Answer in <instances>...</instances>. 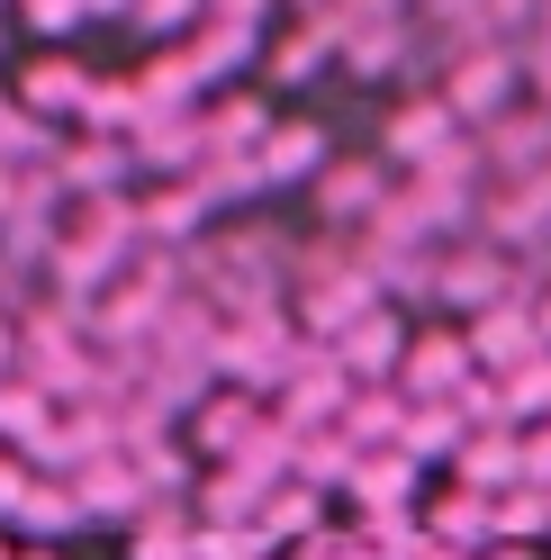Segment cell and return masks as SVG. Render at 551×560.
<instances>
[{"label":"cell","instance_id":"obj_13","mask_svg":"<svg viewBox=\"0 0 551 560\" xmlns=\"http://www.w3.org/2000/svg\"><path fill=\"white\" fill-rule=\"evenodd\" d=\"M317 163H326L317 127H271V145L254 154V190H281V172H317Z\"/></svg>","mask_w":551,"mask_h":560},{"label":"cell","instance_id":"obj_11","mask_svg":"<svg viewBox=\"0 0 551 560\" xmlns=\"http://www.w3.org/2000/svg\"><path fill=\"white\" fill-rule=\"evenodd\" d=\"M0 434H10V443H37L46 452V462H55V452H63V434L46 425V389H37V380H0Z\"/></svg>","mask_w":551,"mask_h":560},{"label":"cell","instance_id":"obj_6","mask_svg":"<svg viewBox=\"0 0 551 560\" xmlns=\"http://www.w3.org/2000/svg\"><path fill=\"white\" fill-rule=\"evenodd\" d=\"M290 362V326H281V307H262V317H245L235 335H218V371L235 380H271Z\"/></svg>","mask_w":551,"mask_h":560},{"label":"cell","instance_id":"obj_5","mask_svg":"<svg viewBox=\"0 0 551 560\" xmlns=\"http://www.w3.org/2000/svg\"><path fill=\"white\" fill-rule=\"evenodd\" d=\"M461 145V109H453V100H407V118L389 127V163H443V154H453Z\"/></svg>","mask_w":551,"mask_h":560},{"label":"cell","instance_id":"obj_2","mask_svg":"<svg viewBox=\"0 0 551 560\" xmlns=\"http://www.w3.org/2000/svg\"><path fill=\"white\" fill-rule=\"evenodd\" d=\"M470 362L489 371V380H515L525 362H542V317H534V307H479Z\"/></svg>","mask_w":551,"mask_h":560},{"label":"cell","instance_id":"obj_18","mask_svg":"<svg viewBox=\"0 0 551 560\" xmlns=\"http://www.w3.org/2000/svg\"><path fill=\"white\" fill-rule=\"evenodd\" d=\"M73 515H91L82 488H63V479H37V488H27V524H37V534H63Z\"/></svg>","mask_w":551,"mask_h":560},{"label":"cell","instance_id":"obj_22","mask_svg":"<svg viewBox=\"0 0 551 560\" xmlns=\"http://www.w3.org/2000/svg\"><path fill=\"white\" fill-rule=\"evenodd\" d=\"M27 488H37V479H27L19 462H0V515H27Z\"/></svg>","mask_w":551,"mask_h":560},{"label":"cell","instance_id":"obj_12","mask_svg":"<svg viewBox=\"0 0 551 560\" xmlns=\"http://www.w3.org/2000/svg\"><path fill=\"white\" fill-rule=\"evenodd\" d=\"M262 434H271V425H262V398H245V389H235V398H218L209 416H199V443H209V452H235V462H245Z\"/></svg>","mask_w":551,"mask_h":560},{"label":"cell","instance_id":"obj_14","mask_svg":"<svg viewBox=\"0 0 551 560\" xmlns=\"http://www.w3.org/2000/svg\"><path fill=\"white\" fill-rule=\"evenodd\" d=\"M407 488H417V462H407V452H380V462H362L353 498H362L371 515H389V534H398V506H407Z\"/></svg>","mask_w":551,"mask_h":560},{"label":"cell","instance_id":"obj_15","mask_svg":"<svg viewBox=\"0 0 551 560\" xmlns=\"http://www.w3.org/2000/svg\"><path fill=\"white\" fill-rule=\"evenodd\" d=\"M335 55H343V37H335L326 19H307V27H290V46L271 55V73H281V82H307V73H317V63H335Z\"/></svg>","mask_w":551,"mask_h":560},{"label":"cell","instance_id":"obj_3","mask_svg":"<svg viewBox=\"0 0 551 560\" xmlns=\"http://www.w3.org/2000/svg\"><path fill=\"white\" fill-rule=\"evenodd\" d=\"M470 335H417V353H407V380L398 389L407 398H434V407H453L461 389H470Z\"/></svg>","mask_w":551,"mask_h":560},{"label":"cell","instance_id":"obj_10","mask_svg":"<svg viewBox=\"0 0 551 560\" xmlns=\"http://www.w3.org/2000/svg\"><path fill=\"white\" fill-rule=\"evenodd\" d=\"M91 73L82 63H37V73L19 82V109H46V118H91Z\"/></svg>","mask_w":551,"mask_h":560},{"label":"cell","instance_id":"obj_4","mask_svg":"<svg viewBox=\"0 0 551 560\" xmlns=\"http://www.w3.org/2000/svg\"><path fill=\"white\" fill-rule=\"evenodd\" d=\"M407 353H417V335H407V317H398L389 299H380V307H371V317H362L353 335L335 343V362L353 371V380H371V371H407Z\"/></svg>","mask_w":551,"mask_h":560},{"label":"cell","instance_id":"obj_17","mask_svg":"<svg viewBox=\"0 0 551 560\" xmlns=\"http://www.w3.org/2000/svg\"><path fill=\"white\" fill-rule=\"evenodd\" d=\"M470 488H525V434L470 443Z\"/></svg>","mask_w":551,"mask_h":560},{"label":"cell","instance_id":"obj_19","mask_svg":"<svg viewBox=\"0 0 551 560\" xmlns=\"http://www.w3.org/2000/svg\"><path fill=\"white\" fill-rule=\"evenodd\" d=\"M262 542H271V524H209L199 560H262Z\"/></svg>","mask_w":551,"mask_h":560},{"label":"cell","instance_id":"obj_16","mask_svg":"<svg viewBox=\"0 0 551 560\" xmlns=\"http://www.w3.org/2000/svg\"><path fill=\"white\" fill-rule=\"evenodd\" d=\"M343 63H353V73H398V63H407V19H398V10H389V19H371L362 37L343 46Z\"/></svg>","mask_w":551,"mask_h":560},{"label":"cell","instance_id":"obj_7","mask_svg":"<svg viewBox=\"0 0 551 560\" xmlns=\"http://www.w3.org/2000/svg\"><path fill=\"white\" fill-rule=\"evenodd\" d=\"M489 163L506 172V182H534V172H551V109H515L489 127Z\"/></svg>","mask_w":551,"mask_h":560},{"label":"cell","instance_id":"obj_25","mask_svg":"<svg viewBox=\"0 0 551 560\" xmlns=\"http://www.w3.org/2000/svg\"><path fill=\"white\" fill-rule=\"evenodd\" d=\"M298 10H307V19H326V10H335V0H298Z\"/></svg>","mask_w":551,"mask_h":560},{"label":"cell","instance_id":"obj_24","mask_svg":"<svg viewBox=\"0 0 551 560\" xmlns=\"http://www.w3.org/2000/svg\"><path fill=\"white\" fill-rule=\"evenodd\" d=\"M489 560H534V551H506V542H489Z\"/></svg>","mask_w":551,"mask_h":560},{"label":"cell","instance_id":"obj_23","mask_svg":"<svg viewBox=\"0 0 551 560\" xmlns=\"http://www.w3.org/2000/svg\"><path fill=\"white\" fill-rule=\"evenodd\" d=\"M19 353H27V335H19L10 317H0V362H19Z\"/></svg>","mask_w":551,"mask_h":560},{"label":"cell","instance_id":"obj_26","mask_svg":"<svg viewBox=\"0 0 551 560\" xmlns=\"http://www.w3.org/2000/svg\"><path fill=\"white\" fill-rule=\"evenodd\" d=\"M534 317H542V343H551V299H542V307H534Z\"/></svg>","mask_w":551,"mask_h":560},{"label":"cell","instance_id":"obj_1","mask_svg":"<svg viewBox=\"0 0 551 560\" xmlns=\"http://www.w3.org/2000/svg\"><path fill=\"white\" fill-rule=\"evenodd\" d=\"M515 82H525V55H515V46H470V55L453 63V91H443V100H453L470 127H497V118L525 109Z\"/></svg>","mask_w":551,"mask_h":560},{"label":"cell","instance_id":"obj_20","mask_svg":"<svg viewBox=\"0 0 551 560\" xmlns=\"http://www.w3.org/2000/svg\"><path fill=\"white\" fill-rule=\"evenodd\" d=\"M136 470H145V488H181V479H190V462H181V452H172V443H154V452H145V462H136Z\"/></svg>","mask_w":551,"mask_h":560},{"label":"cell","instance_id":"obj_21","mask_svg":"<svg viewBox=\"0 0 551 560\" xmlns=\"http://www.w3.org/2000/svg\"><path fill=\"white\" fill-rule=\"evenodd\" d=\"M525 479L551 488V425H525Z\"/></svg>","mask_w":551,"mask_h":560},{"label":"cell","instance_id":"obj_9","mask_svg":"<svg viewBox=\"0 0 551 560\" xmlns=\"http://www.w3.org/2000/svg\"><path fill=\"white\" fill-rule=\"evenodd\" d=\"M389 190H380V163H335L326 182H317V218L335 226H353V218H380Z\"/></svg>","mask_w":551,"mask_h":560},{"label":"cell","instance_id":"obj_8","mask_svg":"<svg viewBox=\"0 0 551 560\" xmlns=\"http://www.w3.org/2000/svg\"><path fill=\"white\" fill-rule=\"evenodd\" d=\"M506 244H461L453 262H443V280H434V299H453V307H497V290H506Z\"/></svg>","mask_w":551,"mask_h":560},{"label":"cell","instance_id":"obj_27","mask_svg":"<svg viewBox=\"0 0 551 560\" xmlns=\"http://www.w3.org/2000/svg\"><path fill=\"white\" fill-rule=\"evenodd\" d=\"M27 560H55V551H27Z\"/></svg>","mask_w":551,"mask_h":560}]
</instances>
